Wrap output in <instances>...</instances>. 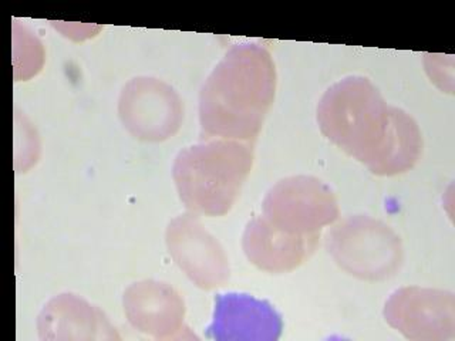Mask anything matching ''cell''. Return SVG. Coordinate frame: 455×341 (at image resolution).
<instances>
[{"instance_id":"obj_1","label":"cell","mask_w":455,"mask_h":341,"mask_svg":"<svg viewBox=\"0 0 455 341\" xmlns=\"http://www.w3.org/2000/svg\"><path fill=\"white\" fill-rule=\"evenodd\" d=\"M276 68L265 47L235 44L206 78L199 94L204 139L252 144L274 104Z\"/></svg>"},{"instance_id":"obj_2","label":"cell","mask_w":455,"mask_h":341,"mask_svg":"<svg viewBox=\"0 0 455 341\" xmlns=\"http://www.w3.org/2000/svg\"><path fill=\"white\" fill-rule=\"evenodd\" d=\"M395 110L369 78L352 75L320 99L317 124L329 141L371 170L390 137Z\"/></svg>"},{"instance_id":"obj_3","label":"cell","mask_w":455,"mask_h":341,"mask_svg":"<svg viewBox=\"0 0 455 341\" xmlns=\"http://www.w3.org/2000/svg\"><path fill=\"white\" fill-rule=\"evenodd\" d=\"M252 165V144L206 139L178 154L172 178L187 210L205 217H224L236 202Z\"/></svg>"},{"instance_id":"obj_4","label":"cell","mask_w":455,"mask_h":341,"mask_svg":"<svg viewBox=\"0 0 455 341\" xmlns=\"http://www.w3.org/2000/svg\"><path fill=\"white\" fill-rule=\"evenodd\" d=\"M326 249L341 269L363 281H386L403 263L400 236L381 220L355 215L326 234Z\"/></svg>"},{"instance_id":"obj_5","label":"cell","mask_w":455,"mask_h":341,"mask_svg":"<svg viewBox=\"0 0 455 341\" xmlns=\"http://www.w3.org/2000/svg\"><path fill=\"white\" fill-rule=\"evenodd\" d=\"M263 217L286 234L309 236L339 219L338 199L319 178H284L267 192Z\"/></svg>"},{"instance_id":"obj_6","label":"cell","mask_w":455,"mask_h":341,"mask_svg":"<svg viewBox=\"0 0 455 341\" xmlns=\"http://www.w3.org/2000/svg\"><path fill=\"white\" fill-rule=\"evenodd\" d=\"M118 115L132 137L161 142L177 134L184 120V106L171 85L158 78H132L121 91Z\"/></svg>"},{"instance_id":"obj_7","label":"cell","mask_w":455,"mask_h":341,"mask_svg":"<svg viewBox=\"0 0 455 341\" xmlns=\"http://www.w3.org/2000/svg\"><path fill=\"white\" fill-rule=\"evenodd\" d=\"M384 319L409 340H452L454 293L419 286L398 289L384 305Z\"/></svg>"},{"instance_id":"obj_8","label":"cell","mask_w":455,"mask_h":341,"mask_svg":"<svg viewBox=\"0 0 455 341\" xmlns=\"http://www.w3.org/2000/svg\"><path fill=\"white\" fill-rule=\"evenodd\" d=\"M165 242L177 266L199 289L212 290L229 281L231 267L227 253L196 213H184L171 220Z\"/></svg>"},{"instance_id":"obj_9","label":"cell","mask_w":455,"mask_h":341,"mask_svg":"<svg viewBox=\"0 0 455 341\" xmlns=\"http://www.w3.org/2000/svg\"><path fill=\"white\" fill-rule=\"evenodd\" d=\"M128 323L140 333L156 340L185 338V303L171 284L158 281H141L125 289L123 296Z\"/></svg>"},{"instance_id":"obj_10","label":"cell","mask_w":455,"mask_h":341,"mask_svg":"<svg viewBox=\"0 0 455 341\" xmlns=\"http://www.w3.org/2000/svg\"><path fill=\"white\" fill-rule=\"evenodd\" d=\"M283 323L276 310L252 296L220 295L208 336L220 341H275Z\"/></svg>"},{"instance_id":"obj_11","label":"cell","mask_w":455,"mask_h":341,"mask_svg":"<svg viewBox=\"0 0 455 341\" xmlns=\"http://www.w3.org/2000/svg\"><path fill=\"white\" fill-rule=\"evenodd\" d=\"M40 340H120V334L97 305L71 293L50 298L37 319Z\"/></svg>"},{"instance_id":"obj_12","label":"cell","mask_w":455,"mask_h":341,"mask_svg":"<svg viewBox=\"0 0 455 341\" xmlns=\"http://www.w3.org/2000/svg\"><path fill=\"white\" fill-rule=\"evenodd\" d=\"M319 234L309 236L286 234L267 218H253L242 236V248L249 262L269 274H286L300 266L315 252Z\"/></svg>"}]
</instances>
